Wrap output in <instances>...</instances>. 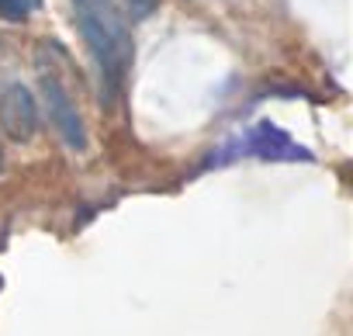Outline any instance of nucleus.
Listing matches in <instances>:
<instances>
[{"mask_svg":"<svg viewBox=\"0 0 353 336\" xmlns=\"http://www.w3.org/2000/svg\"><path fill=\"white\" fill-rule=\"evenodd\" d=\"M42 83V104H46V115L52 121V128L59 132V139L70 146V149H83L87 146V132H83V118L70 97V90L59 83V77L52 70H42L39 77Z\"/></svg>","mask_w":353,"mask_h":336,"instance_id":"f03ea898","label":"nucleus"},{"mask_svg":"<svg viewBox=\"0 0 353 336\" xmlns=\"http://www.w3.org/2000/svg\"><path fill=\"white\" fill-rule=\"evenodd\" d=\"M250 149L260 152V156H267V159H308V152H305L301 146H294V142H291L277 125H270V121H263V125L253 128Z\"/></svg>","mask_w":353,"mask_h":336,"instance_id":"20e7f679","label":"nucleus"},{"mask_svg":"<svg viewBox=\"0 0 353 336\" xmlns=\"http://www.w3.org/2000/svg\"><path fill=\"white\" fill-rule=\"evenodd\" d=\"M156 4H159V0H125V8H128L132 18H145V14H152Z\"/></svg>","mask_w":353,"mask_h":336,"instance_id":"423d86ee","label":"nucleus"},{"mask_svg":"<svg viewBox=\"0 0 353 336\" xmlns=\"http://www.w3.org/2000/svg\"><path fill=\"white\" fill-rule=\"evenodd\" d=\"M0 128H4L14 142H28L39 128V104L28 87L18 80L0 83Z\"/></svg>","mask_w":353,"mask_h":336,"instance_id":"7ed1b4c3","label":"nucleus"},{"mask_svg":"<svg viewBox=\"0 0 353 336\" xmlns=\"http://www.w3.org/2000/svg\"><path fill=\"white\" fill-rule=\"evenodd\" d=\"M39 8V0H0V18L4 21H25Z\"/></svg>","mask_w":353,"mask_h":336,"instance_id":"39448f33","label":"nucleus"},{"mask_svg":"<svg viewBox=\"0 0 353 336\" xmlns=\"http://www.w3.org/2000/svg\"><path fill=\"white\" fill-rule=\"evenodd\" d=\"M0 170H4V149H0Z\"/></svg>","mask_w":353,"mask_h":336,"instance_id":"0eeeda50","label":"nucleus"},{"mask_svg":"<svg viewBox=\"0 0 353 336\" xmlns=\"http://www.w3.org/2000/svg\"><path fill=\"white\" fill-rule=\"evenodd\" d=\"M73 8H77L80 35L101 73V97L111 104L132 63V39L125 32V21L114 8V0H73Z\"/></svg>","mask_w":353,"mask_h":336,"instance_id":"f257e3e1","label":"nucleus"}]
</instances>
